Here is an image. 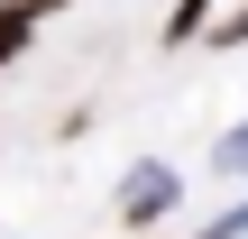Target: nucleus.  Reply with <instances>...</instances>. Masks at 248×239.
I'll use <instances>...</instances> for the list:
<instances>
[{"mask_svg": "<svg viewBox=\"0 0 248 239\" xmlns=\"http://www.w3.org/2000/svg\"><path fill=\"white\" fill-rule=\"evenodd\" d=\"M175 203H184L175 166H129V184H120V221H166Z\"/></svg>", "mask_w": 248, "mask_h": 239, "instance_id": "obj_1", "label": "nucleus"}, {"mask_svg": "<svg viewBox=\"0 0 248 239\" xmlns=\"http://www.w3.org/2000/svg\"><path fill=\"white\" fill-rule=\"evenodd\" d=\"M55 9H64V0H0V64H9V55L37 37V18H55Z\"/></svg>", "mask_w": 248, "mask_h": 239, "instance_id": "obj_2", "label": "nucleus"}, {"mask_svg": "<svg viewBox=\"0 0 248 239\" xmlns=\"http://www.w3.org/2000/svg\"><path fill=\"white\" fill-rule=\"evenodd\" d=\"M202 9H212V0H175V18H166V46H184V37L202 28Z\"/></svg>", "mask_w": 248, "mask_h": 239, "instance_id": "obj_3", "label": "nucleus"}, {"mask_svg": "<svg viewBox=\"0 0 248 239\" xmlns=\"http://www.w3.org/2000/svg\"><path fill=\"white\" fill-rule=\"evenodd\" d=\"M212 166H221V175H248V120L230 129V138H221V157H212Z\"/></svg>", "mask_w": 248, "mask_h": 239, "instance_id": "obj_4", "label": "nucleus"}, {"mask_svg": "<svg viewBox=\"0 0 248 239\" xmlns=\"http://www.w3.org/2000/svg\"><path fill=\"white\" fill-rule=\"evenodd\" d=\"M239 230H248V203L230 212V221H212V239H239Z\"/></svg>", "mask_w": 248, "mask_h": 239, "instance_id": "obj_5", "label": "nucleus"}, {"mask_svg": "<svg viewBox=\"0 0 248 239\" xmlns=\"http://www.w3.org/2000/svg\"><path fill=\"white\" fill-rule=\"evenodd\" d=\"M239 37H248V9H239V18H221V46H239Z\"/></svg>", "mask_w": 248, "mask_h": 239, "instance_id": "obj_6", "label": "nucleus"}]
</instances>
